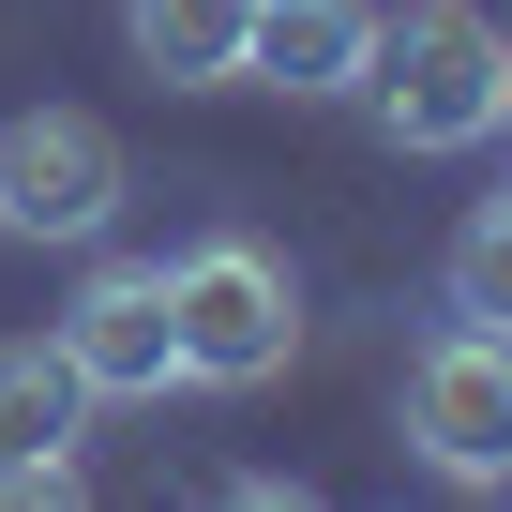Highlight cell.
<instances>
[{"instance_id": "2", "label": "cell", "mask_w": 512, "mask_h": 512, "mask_svg": "<svg viewBox=\"0 0 512 512\" xmlns=\"http://www.w3.org/2000/svg\"><path fill=\"white\" fill-rule=\"evenodd\" d=\"M362 106H377L392 151H482L512 121L497 106V16H482V0H407V16H377Z\"/></svg>"}, {"instance_id": "8", "label": "cell", "mask_w": 512, "mask_h": 512, "mask_svg": "<svg viewBox=\"0 0 512 512\" xmlns=\"http://www.w3.org/2000/svg\"><path fill=\"white\" fill-rule=\"evenodd\" d=\"M91 437V392L61 362V332H16L0 347V467H31V452H76Z\"/></svg>"}, {"instance_id": "4", "label": "cell", "mask_w": 512, "mask_h": 512, "mask_svg": "<svg viewBox=\"0 0 512 512\" xmlns=\"http://www.w3.org/2000/svg\"><path fill=\"white\" fill-rule=\"evenodd\" d=\"M407 452L437 482H512V347L497 332H422L407 347Z\"/></svg>"}, {"instance_id": "9", "label": "cell", "mask_w": 512, "mask_h": 512, "mask_svg": "<svg viewBox=\"0 0 512 512\" xmlns=\"http://www.w3.org/2000/svg\"><path fill=\"white\" fill-rule=\"evenodd\" d=\"M437 287H452V317H467V332H497V347H512V196H482V211L452 226Z\"/></svg>"}, {"instance_id": "1", "label": "cell", "mask_w": 512, "mask_h": 512, "mask_svg": "<svg viewBox=\"0 0 512 512\" xmlns=\"http://www.w3.org/2000/svg\"><path fill=\"white\" fill-rule=\"evenodd\" d=\"M166 332H181V377L196 392H272L302 362V287L256 226H211L166 256Z\"/></svg>"}, {"instance_id": "5", "label": "cell", "mask_w": 512, "mask_h": 512, "mask_svg": "<svg viewBox=\"0 0 512 512\" xmlns=\"http://www.w3.org/2000/svg\"><path fill=\"white\" fill-rule=\"evenodd\" d=\"M61 362H76V392H91V407H151V392L181 377L166 256H106V272L76 287V317H61Z\"/></svg>"}, {"instance_id": "12", "label": "cell", "mask_w": 512, "mask_h": 512, "mask_svg": "<svg viewBox=\"0 0 512 512\" xmlns=\"http://www.w3.org/2000/svg\"><path fill=\"white\" fill-rule=\"evenodd\" d=\"M497 106H512V31H497Z\"/></svg>"}, {"instance_id": "3", "label": "cell", "mask_w": 512, "mask_h": 512, "mask_svg": "<svg viewBox=\"0 0 512 512\" xmlns=\"http://www.w3.org/2000/svg\"><path fill=\"white\" fill-rule=\"evenodd\" d=\"M121 196H136V166L91 106H16L0 121V226L16 241H106Z\"/></svg>"}, {"instance_id": "6", "label": "cell", "mask_w": 512, "mask_h": 512, "mask_svg": "<svg viewBox=\"0 0 512 512\" xmlns=\"http://www.w3.org/2000/svg\"><path fill=\"white\" fill-rule=\"evenodd\" d=\"M362 61H377V0H256V46H241L256 91L332 106V91H362Z\"/></svg>"}, {"instance_id": "7", "label": "cell", "mask_w": 512, "mask_h": 512, "mask_svg": "<svg viewBox=\"0 0 512 512\" xmlns=\"http://www.w3.org/2000/svg\"><path fill=\"white\" fill-rule=\"evenodd\" d=\"M121 31L166 91H241V46H256V0H121Z\"/></svg>"}, {"instance_id": "11", "label": "cell", "mask_w": 512, "mask_h": 512, "mask_svg": "<svg viewBox=\"0 0 512 512\" xmlns=\"http://www.w3.org/2000/svg\"><path fill=\"white\" fill-rule=\"evenodd\" d=\"M196 512H317L302 482H226V497H196Z\"/></svg>"}, {"instance_id": "10", "label": "cell", "mask_w": 512, "mask_h": 512, "mask_svg": "<svg viewBox=\"0 0 512 512\" xmlns=\"http://www.w3.org/2000/svg\"><path fill=\"white\" fill-rule=\"evenodd\" d=\"M0 512H91L76 452H31V467H0Z\"/></svg>"}]
</instances>
